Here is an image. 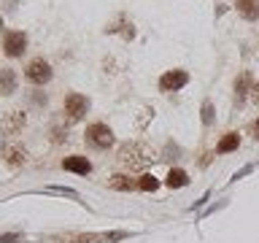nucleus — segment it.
Masks as SVG:
<instances>
[{"label": "nucleus", "instance_id": "14", "mask_svg": "<svg viewBox=\"0 0 259 243\" xmlns=\"http://www.w3.org/2000/svg\"><path fill=\"white\" fill-rule=\"evenodd\" d=\"M238 146H240V135H238V133H227L222 141H219L216 151H219V154H227V151H235Z\"/></svg>", "mask_w": 259, "mask_h": 243}, {"label": "nucleus", "instance_id": "7", "mask_svg": "<svg viewBox=\"0 0 259 243\" xmlns=\"http://www.w3.org/2000/svg\"><path fill=\"white\" fill-rule=\"evenodd\" d=\"M186 81H189V73L186 70H167L165 76L159 78V89L162 92H178Z\"/></svg>", "mask_w": 259, "mask_h": 243}, {"label": "nucleus", "instance_id": "20", "mask_svg": "<svg viewBox=\"0 0 259 243\" xmlns=\"http://www.w3.org/2000/svg\"><path fill=\"white\" fill-rule=\"evenodd\" d=\"M49 192H54V194H68V197H76V192H73V189H65V186H49Z\"/></svg>", "mask_w": 259, "mask_h": 243}, {"label": "nucleus", "instance_id": "12", "mask_svg": "<svg viewBox=\"0 0 259 243\" xmlns=\"http://www.w3.org/2000/svg\"><path fill=\"white\" fill-rule=\"evenodd\" d=\"M108 186L116 192H133V189H138V181H133L127 173H116V176L108 178Z\"/></svg>", "mask_w": 259, "mask_h": 243}, {"label": "nucleus", "instance_id": "21", "mask_svg": "<svg viewBox=\"0 0 259 243\" xmlns=\"http://www.w3.org/2000/svg\"><path fill=\"white\" fill-rule=\"evenodd\" d=\"M251 100H254V103L259 105V81H256L254 87H251Z\"/></svg>", "mask_w": 259, "mask_h": 243}, {"label": "nucleus", "instance_id": "17", "mask_svg": "<svg viewBox=\"0 0 259 243\" xmlns=\"http://www.w3.org/2000/svg\"><path fill=\"white\" fill-rule=\"evenodd\" d=\"M108 240V235H95V232H89V235H76V238H70V243H105Z\"/></svg>", "mask_w": 259, "mask_h": 243}, {"label": "nucleus", "instance_id": "23", "mask_svg": "<svg viewBox=\"0 0 259 243\" xmlns=\"http://www.w3.org/2000/svg\"><path fill=\"white\" fill-rule=\"evenodd\" d=\"M0 27H3V16H0Z\"/></svg>", "mask_w": 259, "mask_h": 243}, {"label": "nucleus", "instance_id": "13", "mask_svg": "<svg viewBox=\"0 0 259 243\" xmlns=\"http://www.w3.org/2000/svg\"><path fill=\"white\" fill-rule=\"evenodd\" d=\"M251 87H254V84H251V76H248V73H240V78L235 81V100H238V105L246 100V95L251 92Z\"/></svg>", "mask_w": 259, "mask_h": 243}, {"label": "nucleus", "instance_id": "6", "mask_svg": "<svg viewBox=\"0 0 259 243\" xmlns=\"http://www.w3.org/2000/svg\"><path fill=\"white\" fill-rule=\"evenodd\" d=\"M87 111H89V100H87L84 95L70 92L68 97H65V113H68L70 119H81Z\"/></svg>", "mask_w": 259, "mask_h": 243}, {"label": "nucleus", "instance_id": "18", "mask_svg": "<svg viewBox=\"0 0 259 243\" xmlns=\"http://www.w3.org/2000/svg\"><path fill=\"white\" fill-rule=\"evenodd\" d=\"M202 122H205V125H210V122H213V105H210V100L202 103Z\"/></svg>", "mask_w": 259, "mask_h": 243}, {"label": "nucleus", "instance_id": "2", "mask_svg": "<svg viewBox=\"0 0 259 243\" xmlns=\"http://www.w3.org/2000/svg\"><path fill=\"white\" fill-rule=\"evenodd\" d=\"M84 138H87V143L92 146V149H108V146H113V130L108 125H103V122L89 125Z\"/></svg>", "mask_w": 259, "mask_h": 243}, {"label": "nucleus", "instance_id": "19", "mask_svg": "<svg viewBox=\"0 0 259 243\" xmlns=\"http://www.w3.org/2000/svg\"><path fill=\"white\" fill-rule=\"evenodd\" d=\"M52 141H54V143H60V141H68V130H60V127H54V130H52Z\"/></svg>", "mask_w": 259, "mask_h": 243}, {"label": "nucleus", "instance_id": "5", "mask_svg": "<svg viewBox=\"0 0 259 243\" xmlns=\"http://www.w3.org/2000/svg\"><path fill=\"white\" fill-rule=\"evenodd\" d=\"M3 52L6 57H22L24 52H27V35L24 32H6V38H3Z\"/></svg>", "mask_w": 259, "mask_h": 243}, {"label": "nucleus", "instance_id": "11", "mask_svg": "<svg viewBox=\"0 0 259 243\" xmlns=\"http://www.w3.org/2000/svg\"><path fill=\"white\" fill-rule=\"evenodd\" d=\"M16 70L11 68H0V95H14L16 92Z\"/></svg>", "mask_w": 259, "mask_h": 243}, {"label": "nucleus", "instance_id": "22", "mask_svg": "<svg viewBox=\"0 0 259 243\" xmlns=\"http://www.w3.org/2000/svg\"><path fill=\"white\" fill-rule=\"evenodd\" d=\"M251 133H254V138H259V119L254 122V125H251Z\"/></svg>", "mask_w": 259, "mask_h": 243}, {"label": "nucleus", "instance_id": "8", "mask_svg": "<svg viewBox=\"0 0 259 243\" xmlns=\"http://www.w3.org/2000/svg\"><path fill=\"white\" fill-rule=\"evenodd\" d=\"M62 168H65V170H73V173L87 176L89 170H92V162H89L87 157H81V154H73V157H65V159H62Z\"/></svg>", "mask_w": 259, "mask_h": 243}, {"label": "nucleus", "instance_id": "9", "mask_svg": "<svg viewBox=\"0 0 259 243\" xmlns=\"http://www.w3.org/2000/svg\"><path fill=\"white\" fill-rule=\"evenodd\" d=\"M3 159H6V165H11V168H22L24 162H27V149H24V146H8L3 151Z\"/></svg>", "mask_w": 259, "mask_h": 243}, {"label": "nucleus", "instance_id": "1", "mask_svg": "<svg viewBox=\"0 0 259 243\" xmlns=\"http://www.w3.org/2000/svg\"><path fill=\"white\" fill-rule=\"evenodd\" d=\"M116 159H119V165L124 168V170H143L154 157H151V151H149V146H146V143H141V141H127V143L119 149Z\"/></svg>", "mask_w": 259, "mask_h": 243}, {"label": "nucleus", "instance_id": "10", "mask_svg": "<svg viewBox=\"0 0 259 243\" xmlns=\"http://www.w3.org/2000/svg\"><path fill=\"white\" fill-rule=\"evenodd\" d=\"M235 8H238V14L243 19H248V22L259 19V0H235Z\"/></svg>", "mask_w": 259, "mask_h": 243}, {"label": "nucleus", "instance_id": "16", "mask_svg": "<svg viewBox=\"0 0 259 243\" xmlns=\"http://www.w3.org/2000/svg\"><path fill=\"white\" fill-rule=\"evenodd\" d=\"M138 189H143V192H154V189H159V181H157L154 176L146 173V176L138 178Z\"/></svg>", "mask_w": 259, "mask_h": 243}, {"label": "nucleus", "instance_id": "3", "mask_svg": "<svg viewBox=\"0 0 259 243\" xmlns=\"http://www.w3.org/2000/svg\"><path fill=\"white\" fill-rule=\"evenodd\" d=\"M24 125H27V111L24 108H11V111H6L3 119H0V133L3 135H16Z\"/></svg>", "mask_w": 259, "mask_h": 243}, {"label": "nucleus", "instance_id": "4", "mask_svg": "<svg viewBox=\"0 0 259 243\" xmlns=\"http://www.w3.org/2000/svg\"><path fill=\"white\" fill-rule=\"evenodd\" d=\"M24 76H27V81H32V84L44 87L52 81V65H49L44 57H38V60H32L27 65V70H24Z\"/></svg>", "mask_w": 259, "mask_h": 243}, {"label": "nucleus", "instance_id": "15", "mask_svg": "<svg viewBox=\"0 0 259 243\" xmlns=\"http://www.w3.org/2000/svg\"><path fill=\"white\" fill-rule=\"evenodd\" d=\"M186 184H189V176H186L184 173V170H170V173H167V186H170V189H181V186H186Z\"/></svg>", "mask_w": 259, "mask_h": 243}]
</instances>
